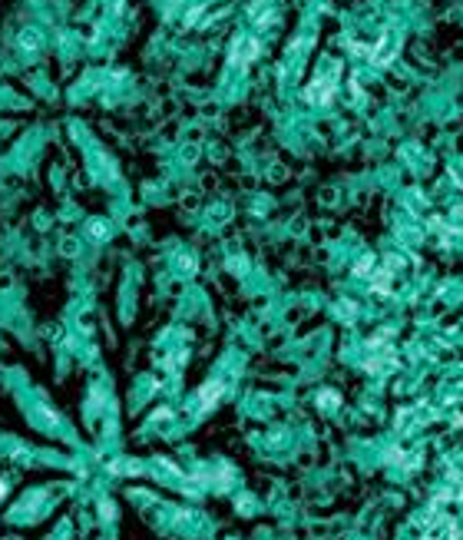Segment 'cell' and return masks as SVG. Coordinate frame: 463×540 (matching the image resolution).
Instances as JSON below:
<instances>
[{"label": "cell", "mask_w": 463, "mask_h": 540, "mask_svg": "<svg viewBox=\"0 0 463 540\" xmlns=\"http://www.w3.org/2000/svg\"><path fill=\"white\" fill-rule=\"evenodd\" d=\"M0 487H4V484H0ZM0 494H4V491H0Z\"/></svg>", "instance_id": "obj_1"}]
</instances>
